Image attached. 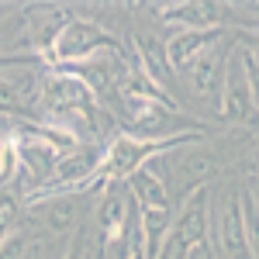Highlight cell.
Masks as SVG:
<instances>
[{
  "label": "cell",
  "instance_id": "2e32d148",
  "mask_svg": "<svg viewBox=\"0 0 259 259\" xmlns=\"http://www.w3.org/2000/svg\"><path fill=\"white\" fill-rule=\"evenodd\" d=\"M21 252H24V235L21 232H7L0 239V259H21Z\"/></svg>",
  "mask_w": 259,
  "mask_h": 259
},
{
  "label": "cell",
  "instance_id": "ba28073f",
  "mask_svg": "<svg viewBox=\"0 0 259 259\" xmlns=\"http://www.w3.org/2000/svg\"><path fill=\"white\" fill-rule=\"evenodd\" d=\"M221 249L228 259L239 256H256V242L249 239V225H245V207L242 197H228L225 211H221Z\"/></svg>",
  "mask_w": 259,
  "mask_h": 259
},
{
  "label": "cell",
  "instance_id": "277c9868",
  "mask_svg": "<svg viewBox=\"0 0 259 259\" xmlns=\"http://www.w3.org/2000/svg\"><path fill=\"white\" fill-rule=\"evenodd\" d=\"M204 242H207V183H194L180 200V214L169 225L162 256L177 252V259H194V252L207 249Z\"/></svg>",
  "mask_w": 259,
  "mask_h": 259
},
{
  "label": "cell",
  "instance_id": "7c38bea8",
  "mask_svg": "<svg viewBox=\"0 0 259 259\" xmlns=\"http://www.w3.org/2000/svg\"><path fill=\"white\" fill-rule=\"evenodd\" d=\"M221 69H225V56H221V52H214V49L200 52L197 59L187 66L190 87H194L197 94H211V90L221 83Z\"/></svg>",
  "mask_w": 259,
  "mask_h": 259
},
{
  "label": "cell",
  "instance_id": "5b68a950",
  "mask_svg": "<svg viewBox=\"0 0 259 259\" xmlns=\"http://www.w3.org/2000/svg\"><path fill=\"white\" fill-rule=\"evenodd\" d=\"M97 166H100V145H83V142H76L73 149H66L59 159H56V166H52V180L28 197V207L41 204L45 197H62L69 187H73V190L94 187Z\"/></svg>",
  "mask_w": 259,
  "mask_h": 259
},
{
  "label": "cell",
  "instance_id": "8992f818",
  "mask_svg": "<svg viewBox=\"0 0 259 259\" xmlns=\"http://www.w3.org/2000/svg\"><path fill=\"white\" fill-rule=\"evenodd\" d=\"M218 111L225 121H245L256 111V83L245 76L239 49L225 56V69H221V107Z\"/></svg>",
  "mask_w": 259,
  "mask_h": 259
},
{
  "label": "cell",
  "instance_id": "7a4b0ae2",
  "mask_svg": "<svg viewBox=\"0 0 259 259\" xmlns=\"http://www.w3.org/2000/svg\"><path fill=\"white\" fill-rule=\"evenodd\" d=\"M38 100L45 107V121L66 124L73 132H76V124H90L97 114V94L83 80H76L73 73H62V69L45 73Z\"/></svg>",
  "mask_w": 259,
  "mask_h": 259
},
{
  "label": "cell",
  "instance_id": "52a82bcc",
  "mask_svg": "<svg viewBox=\"0 0 259 259\" xmlns=\"http://www.w3.org/2000/svg\"><path fill=\"white\" fill-rule=\"evenodd\" d=\"M218 35H221V24H214V28H187V31H177L173 38L166 41V66L183 73L200 52H207V49L218 41Z\"/></svg>",
  "mask_w": 259,
  "mask_h": 259
},
{
  "label": "cell",
  "instance_id": "9c48e42d",
  "mask_svg": "<svg viewBox=\"0 0 259 259\" xmlns=\"http://www.w3.org/2000/svg\"><path fill=\"white\" fill-rule=\"evenodd\" d=\"M14 142H18V156H21V166L31 173L35 180H45L52 173V166L59 159L62 152L59 149H52L45 139H38L35 132H28V128H21L14 132Z\"/></svg>",
  "mask_w": 259,
  "mask_h": 259
},
{
  "label": "cell",
  "instance_id": "e0dca14e",
  "mask_svg": "<svg viewBox=\"0 0 259 259\" xmlns=\"http://www.w3.org/2000/svg\"><path fill=\"white\" fill-rule=\"evenodd\" d=\"M62 259H87V239H83V232H76V235H73V242L66 245Z\"/></svg>",
  "mask_w": 259,
  "mask_h": 259
},
{
  "label": "cell",
  "instance_id": "6da1fadb",
  "mask_svg": "<svg viewBox=\"0 0 259 259\" xmlns=\"http://www.w3.org/2000/svg\"><path fill=\"white\" fill-rule=\"evenodd\" d=\"M200 132H180V135H166V139H145V135H132V132H121L107 142V149H100V166L94 183L104 187H114L118 180H128L135 169H142L152 156H166L169 149L187 145V142H197Z\"/></svg>",
  "mask_w": 259,
  "mask_h": 259
},
{
  "label": "cell",
  "instance_id": "30bf717a",
  "mask_svg": "<svg viewBox=\"0 0 259 259\" xmlns=\"http://www.w3.org/2000/svg\"><path fill=\"white\" fill-rule=\"evenodd\" d=\"M139 207V204H135ZM169 225L173 214L169 211H156V207H139V249L142 259H162L166 239H169Z\"/></svg>",
  "mask_w": 259,
  "mask_h": 259
},
{
  "label": "cell",
  "instance_id": "3957f363",
  "mask_svg": "<svg viewBox=\"0 0 259 259\" xmlns=\"http://www.w3.org/2000/svg\"><path fill=\"white\" fill-rule=\"evenodd\" d=\"M107 49H118V38L111 31H104L97 21L87 18H66V24L59 28V35L52 38L45 59L52 62L56 69L62 66H76V62L90 59L97 52H107Z\"/></svg>",
  "mask_w": 259,
  "mask_h": 259
},
{
  "label": "cell",
  "instance_id": "5bb4252c",
  "mask_svg": "<svg viewBox=\"0 0 259 259\" xmlns=\"http://www.w3.org/2000/svg\"><path fill=\"white\" fill-rule=\"evenodd\" d=\"M38 207V204H35ZM45 221H49V228L52 232H66V228H73V204L62 197H45Z\"/></svg>",
  "mask_w": 259,
  "mask_h": 259
},
{
  "label": "cell",
  "instance_id": "4fadbf2b",
  "mask_svg": "<svg viewBox=\"0 0 259 259\" xmlns=\"http://www.w3.org/2000/svg\"><path fill=\"white\" fill-rule=\"evenodd\" d=\"M162 24H183L187 28H214V7L207 4H162L159 7Z\"/></svg>",
  "mask_w": 259,
  "mask_h": 259
},
{
  "label": "cell",
  "instance_id": "8fae6325",
  "mask_svg": "<svg viewBox=\"0 0 259 259\" xmlns=\"http://www.w3.org/2000/svg\"><path fill=\"white\" fill-rule=\"evenodd\" d=\"M132 204H135L132 194H118V190L107 187V194H104V200H100V211H97L104 245L124 239V232H128V207H132Z\"/></svg>",
  "mask_w": 259,
  "mask_h": 259
},
{
  "label": "cell",
  "instance_id": "ac0fdd59",
  "mask_svg": "<svg viewBox=\"0 0 259 259\" xmlns=\"http://www.w3.org/2000/svg\"><path fill=\"white\" fill-rule=\"evenodd\" d=\"M121 259H142V249H139V242H132L128 249H124V256Z\"/></svg>",
  "mask_w": 259,
  "mask_h": 259
},
{
  "label": "cell",
  "instance_id": "9a60e30c",
  "mask_svg": "<svg viewBox=\"0 0 259 259\" xmlns=\"http://www.w3.org/2000/svg\"><path fill=\"white\" fill-rule=\"evenodd\" d=\"M18 183H11V187H0V239L11 232V221L18 218V190H14Z\"/></svg>",
  "mask_w": 259,
  "mask_h": 259
}]
</instances>
